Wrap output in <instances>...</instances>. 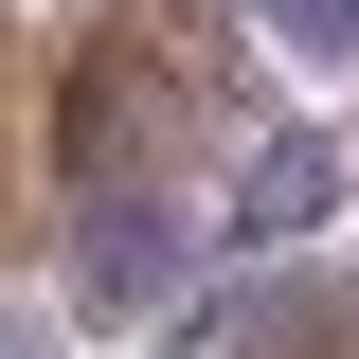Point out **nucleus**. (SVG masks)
<instances>
[{
    "instance_id": "f03ea898",
    "label": "nucleus",
    "mask_w": 359,
    "mask_h": 359,
    "mask_svg": "<svg viewBox=\"0 0 359 359\" xmlns=\"http://www.w3.org/2000/svg\"><path fill=\"white\" fill-rule=\"evenodd\" d=\"M233 359H341V287H323V269H287V287H252V323H233Z\"/></svg>"
},
{
    "instance_id": "f257e3e1",
    "label": "nucleus",
    "mask_w": 359,
    "mask_h": 359,
    "mask_svg": "<svg viewBox=\"0 0 359 359\" xmlns=\"http://www.w3.org/2000/svg\"><path fill=\"white\" fill-rule=\"evenodd\" d=\"M341 216V126H252L233 162V252H287V233Z\"/></svg>"
},
{
    "instance_id": "7ed1b4c3",
    "label": "nucleus",
    "mask_w": 359,
    "mask_h": 359,
    "mask_svg": "<svg viewBox=\"0 0 359 359\" xmlns=\"http://www.w3.org/2000/svg\"><path fill=\"white\" fill-rule=\"evenodd\" d=\"M252 18H269L287 54H359V0H252Z\"/></svg>"
}]
</instances>
